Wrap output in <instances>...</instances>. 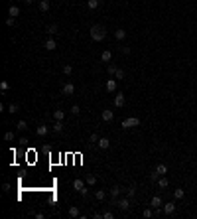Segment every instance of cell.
Returning a JSON list of instances; mask_svg holds the SVG:
<instances>
[{"mask_svg": "<svg viewBox=\"0 0 197 219\" xmlns=\"http://www.w3.org/2000/svg\"><path fill=\"white\" fill-rule=\"evenodd\" d=\"M142 215H144V217H152V215H154V211H152V209H144V213H142Z\"/></svg>", "mask_w": 197, "mask_h": 219, "instance_id": "cell-37", "label": "cell"}, {"mask_svg": "<svg viewBox=\"0 0 197 219\" xmlns=\"http://www.w3.org/2000/svg\"><path fill=\"white\" fill-rule=\"evenodd\" d=\"M73 188H75L77 192H83V190H85V184H83V180H75V182H73Z\"/></svg>", "mask_w": 197, "mask_h": 219, "instance_id": "cell-16", "label": "cell"}, {"mask_svg": "<svg viewBox=\"0 0 197 219\" xmlns=\"http://www.w3.org/2000/svg\"><path fill=\"white\" fill-rule=\"evenodd\" d=\"M49 6H51V4H49V0H39V10H41V12H47Z\"/></svg>", "mask_w": 197, "mask_h": 219, "instance_id": "cell-15", "label": "cell"}, {"mask_svg": "<svg viewBox=\"0 0 197 219\" xmlns=\"http://www.w3.org/2000/svg\"><path fill=\"white\" fill-rule=\"evenodd\" d=\"M57 24H49V26H47V34H57Z\"/></svg>", "mask_w": 197, "mask_h": 219, "instance_id": "cell-29", "label": "cell"}, {"mask_svg": "<svg viewBox=\"0 0 197 219\" xmlns=\"http://www.w3.org/2000/svg\"><path fill=\"white\" fill-rule=\"evenodd\" d=\"M103 217H105V219H112V217H114V213H111V211H105V213H103Z\"/></svg>", "mask_w": 197, "mask_h": 219, "instance_id": "cell-39", "label": "cell"}, {"mask_svg": "<svg viewBox=\"0 0 197 219\" xmlns=\"http://www.w3.org/2000/svg\"><path fill=\"white\" fill-rule=\"evenodd\" d=\"M44 47H46L47 52H53V49L57 47V42L53 40V38H49V40H46V44H44Z\"/></svg>", "mask_w": 197, "mask_h": 219, "instance_id": "cell-7", "label": "cell"}, {"mask_svg": "<svg viewBox=\"0 0 197 219\" xmlns=\"http://www.w3.org/2000/svg\"><path fill=\"white\" fill-rule=\"evenodd\" d=\"M140 125V119L138 117H128L126 120H122V128H132V126Z\"/></svg>", "mask_w": 197, "mask_h": 219, "instance_id": "cell-2", "label": "cell"}, {"mask_svg": "<svg viewBox=\"0 0 197 219\" xmlns=\"http://www.w3.org/2000/svg\"><path fill=\"white\" fill-rule=\"evenodd\" d=\"M106 38V30L103 26H98V24H95V26H91V40L95 42H103Z\"/></svg>", "mask_w": 197, "mask_h": 219, "instance_id": "cell-1", "label": "cell"}, {"mask_svg": "<svg viewBox=\"0 0 197 219\" xmlns=\"http://www.w3.org/2000/svg\"><path fill=\"white\" fill-rule=\"evenodd\" d=\"M162 209H164L166 215H171V213L176 211V203H173V201H168V203H164V205H162Z\"/></svg>", "mask_w": 197, "mask_h": 219, "instance_id": "cell-5", "label": "cell"}, {"mask_svg": "<svg viewBox=\"0 0 197 219\" xmlns=\"http://www.w3.org/2000/svg\"><path fill=\"white\" fill-rule=\"evenodd\" d=\"M156 172H158V174H160V176H164V174H166V172H168V168H166V166H164V164H158V166H156Z\"/></svg>", "mask_w": 197, "mask_h": 219, "instance_id": "cell-26", "label": "cell"}, {"mask_svg": "<svg viewBox=\"0 0 197 219\" xmlns=\"http://www.w3.org/2000/svg\"><path fill=\"white\" fill-rule=\"evenodd\" d=\"M4 138H6V140H14V132H6V134H4Z\"/></svg>", "mask_w": 197, "mask_h": 219, "instance_id": "cell-41", "label": "cell"}, {"mask_svg": "<svg viewBox=\"0 0 197 219\" xmlns=\"http://www.w3.org/2000/svg\"><path fill=\"white\" fill-rule=\"evenodd\" d=\"M98 2L101 0H87V6L91 8V10H95V8H98Z\"/></svg>", "mask_w": 197, "mask_h": 219, "instance_id": "cell-25", "label": "cell"}, {"mask_svg": "<svg viewBox=\"0 0 197 219\" xmlns=\"http://www.w3.org/2000/svg\"><path fill=\"white\" fill-rule=\"evenodd\" d=\"M73 93H75V85H73V83H65L63 89H61V95L69 97V95H73Z\"/></svg>", "mask_w": 197, "mask_h": 219, "instance_id": "cell-3", "label": "cell"}, {"mask_svg": "<svg viewBox=\"0 0 197 219\" xmlns=\"http://www.w3.org/2000/svg\"><path fill=\"white\" fill-rule=\"evenodd\" d=\"M24 2H26V4H32V2H36V0H24Z\"/></svg>", "mask_w": 197, "mask_h": 219, "instance_id": "cell-42", "label": "cell"}, {"mask_svg": "<svg viewBox=\"0 0 197 219\" xmlns=\"http://www.w3.org/2000/svg\"><path fill=\"white\" fill-rule=\"evenodd\" d=\"M150 180H152V182H158V180H160V174H158V172H154V174L150 176Z\"/></svg>", "mask_w": 197, "mask_h": 219, "instance_id": "cell-38", "label": "cell"}, {"mask_svg": "<svg viewBox=\"0 0 197 219\" xmlns=\"http://www.w3.org/2000/svg\"><path fill=\"white\" fill-rule=\"evenodd\" d=\"M101 59L105 61V63H108V61L112 59V52H111V49H105V52L101 53Z\"/></svg>", "mask_w": 197, "mask_h": 219, "instance_id": "cell-10", "label": "cell"}, {"mask_svg": "<svg viewBox=\"0 0 197 219\" xmlns=\"http://www.w3.org/2000/svg\"><path fill=\"white\" fill-rule=\"evenodd\" d=\"M85 182L89 184V186H95V184H97V176H93V174H89V176L85 178Z\"/></svg>", "mask_w": 197, "mask_h": 219, "instance_id": "cell-22", "label": "cell"}, {"mask_svg": "<svg viewBox=\"0 0 197 219\" xmlns=\"http://www.w3.org/2000/svg\"><path fill=\"white\" fill-rule=\"evenodd\" d=\"M114 38H116V40H124V38H126V32L120 28V30H116V32H114Z\"/></svg>", "mask_w": 197, "mask_h": 219, "instance_id": "cell-21", "label": "cell"}, {"mask_svg": "<svg viewBox=\"0 0 197 219\" xmlns=\"http://www.w3.org/2000/svg\"><path fill=\"white\" fill-rule=\"evenodd\" d=\"M18 14H20V8L18 6H14V4H12V6L8 8V16H10V18H16Z\"/></svg>", "mask_w": 197, "mask_h": 219, "instance_id": "cell-14", "label": "cell"}, {"mask_svg": "<svg viewBox=\"0 0 197 219\" xmlns=\"http://www.w3.org/2000/svg\"><path fill=\"white\" fill-rule=\"evenodd\" d=\"M97 146H98V148H101V150H106V148L111 146V140H108V138H98Z\"/></svg>", "mask_w": 197, "mask_h": 219, "instance_id": "cell-9", "label": "cell"}, {"mask_svg": "<svg viewBox=\"0 0 197 219\" xmlns=\"http://www.w3.org/2000/svg\"><path fill=\"white\" fill-rule=\"evenodd\" d=\"M63 130V122L61 120H55V125H53V132H61Z\"/></svg>", "mask_w": 197, "mask_h": 219, "instance_id": "cell-23", "label": "cell"}, {"mask_svg": "<svg viewBox=\"0 0 197 219\" xmlns=\"http://www.w3.org/2000/svg\"><path fill=\"white\" fill-rule=\"evenodd\" d=\"M106 91H108V93H114V91H116V79H106Z\"/></svg>", "mask_w": 197, "mask_h": 219, "instance_id": "cell-8", "label": "cell"}, {"mask_svg": "<svg viewBox=\"0 0 197 219\" xmlns=\"http://www.w3.org/2000/svg\"><path fill=\"white\" fill-rule=\"evenodd\" d=\"M16 126H18V130H26V128H28L26 120H18V125H16Z\"/></svg>", "mask_w": 197, "mask_h": 219, "instance_id": "cell-33", "label": "cell"}, {"mask_svg": "<svg viewBox=\"0 0 197 219\" xmlns=\"http://www.w3.org/2000/svg\"><path fill=\"white\" fill-rule=\"evenodd\" d=\"M18 109H20V107L18 105H16V103H10V105H8V111H10V113H18Z\"/></svg>", "mask_w": 197, "mask_h": 219, "instance_id": "cell-30", "label": "cell"}, {"mask_svg": "<svg viewBox=\"0 0 197 219\" xmlns=\"http://www.w3.org/2000/svg\"><path fill=\"white\" fill-rule=\"evenodd\" d=\"M120 193H122V190H120L118 186H112V188H111V195H112V199H118V198H120Z\"/></svg>", "mask_w": 197, "mask_h": 219, "instance_id": "cell-11", "label": "cell"}, {"mask_svg": "<svg viewBox=\"0 0 197 219\" xmlns=\"http://www.w3.org/2000/svg\"><path fill=\"white\" fill-rule=\"evenodd\" d=\"M158 186H160V188H168V186H170V182H168V178H164V176H162V178L158 180Z\"/></svg>", "mask_w": 197, "mask_h": 219, "instance_id": "cell-24", "label": "cell"}, {"mask_svg": "<svg viewBox=\"0 0 197 219\" xmlns=\"http://www.w3.org/2000/svg\"><path fill=\"white\" fill-rule=\"evenodd\" d=\"M71 73H73V65L65 63V65H63V75H71Z\"/></svg>", "mask_w": 197, "mask_h": 219, "instance_id": "cell-27", "label": "cell"}, {"mask_svg": "<svg viewBox=\"0 0 197 219\" xmlns=\"http://www.w3.org/2000/svg\"><path fill=\"white\" fill-rule=\"evenodd\" d=\"M173 198H176V199H183L185 198V192L181 190V188H177V190H173Z\"/></svg>", "mask_w": 197, "mask_h": 219, "instance_id": "cell-17", "label": "cell"}, {"mask_svg": "<svg viewBox=\"0 0 197 219\" xmlns=\"http://www.w3.org/2000/svg\"><path fill=\"white\" fill-rule=\"evenodd\" d=\"M124 192H126V198H134V195H136V188H134V186H130V188H126V190H124Z\"/></svg>", "mask_w": 197, "mask_h": 219, "instance_id": "cell-18", "label": "cell"}, {"mask_svg": "<svg viewBox=\"0 0 197 219\" xmlns=\"http://www.w3.org/2000/svg\"><path fill=\"white\" fill-rule=\"evenodd\" d=\"M47 130H49V128H47L46 125H41V126H38V130H36V132H38V136H46Z\"/></svg>", "mask_w": 197, "mask_h": 219, "instance_id": "cell-19", "label": "cell"}, {"mask_svg": "<svg viewBox=\"0 0 197 219\" xmlns=\"http://www.w3.org/2000/svg\"><path fill=\"white\" fill-rule=\"evenodd\" d=\"M95 198H97L98 201H103V199L106 198V192L105 190H97V192H95Z\"/></svg>", "mask_w": 197, "mask_h": 219, "instance_id": "cell-20", "label": "cell"}, {"mask_svg": "<svg viewBox=\"0 0 197 219\" xmlns=\"http://www.w3.org/2000/svg\"><path fill=\"white\" fill-rule=\"evenodd\" d=\"M69 215H71V217H79V209H77V205H75V207H69Z\"/></svg>", "mask_w": 197, "mask_h": 219, "instance_id": "cell-32", "label": "cell"}, {"mask_svg": "<svg viewBox=\"0 0 197 219\" xmlns=\"http://www.w3.org/2000/svg\"><path fill=\"white\" fill-rule=\"evenodd\" d=\"M101 119L105 120V122H111V120L114 119V113H112V111H108V109H106V111H103V113H101Z\"/></svg>", "mask_w": 197, "mask_h": 219, "instance_id": "cell-6", "label": "cell"}, {"mask_svg": "<svg viewBox=\"0 0 197 219\" xmlns=\"http://www.w3.org/2000/svg\"><path fill=\"white\" fill-rule=\"evenodd\" d=\"M106 71H108V75H116L118 67H116V65H108V67H106Z\"/></svg>", "mask_w": 197, "mask_h": 219, "instance_id": "cell-31", "label": "cell"}, {"mask_svg": "<svg viewBox=\"0 0 197 219\" xmlns=\"http://www.w3.org/2000/svg\"><path fill=\"white\" fill-rule=\"evenodd\" d=\"M0 89H2V93H4V91H8V89H10L8 81H2V83H0Z\"/></svg>", "mask_w": 197, "mask_h": 219, "instance_id": "cell-34", "label": "cell"}, {"mask_svg": "<svg viewBox=\"0 0 197 219\" xmlns=\"http://www.w3.org/2000/svg\"><path fill=\"white\" fill-rule=\"evenodd\" d=\"M71 113H73V115H79V113H81V109H79L77 105H73V107H71Z\"/></svg>", "mask_w": 197, "mask_h": 219, "instance_id": "cell-36", "label": "cell"}, {"mask_svg": "<svg viewBox=\"0 0 197 219\" xmlns=\"http://www.w3.org/2000/svg\"><path fill=\"white\" fill-rule=\"evenodd\" d=\"M114 77H116V79H122V77H124V71H122V69H118V71H116V75H114Z\"/></svg>", "mask_w": 197, "mask_h": 219, "instance_id": "cell-40", "label": "cell"}, {"mask_svg": "<svg viewBox=\"0 0 197 219\" xmlns=\"http://www.w3.org/2000/svg\"><path fill=\"white\" fill-rule=\"evenodd\" d=\"M63 117H65L63 111H55V113H53V119H55V120H63Z\"/></svg>", "mask_w": 197, "mask_h": 219, "instance_id": "cell-28", "label": "cell"}, {"mask_svg": "<svg viewBox=\"0 0 197 219\" xmlns=\"http://www.w3.org/2000/svg\"><path fill=\"white\" fill-rule=\"evenodd\" d=\"M89 142H95V144H97V142H98V134L93 132V134H91V138H89Z\"/></svg>", "mask_w": 197, "mask_h": 219, "instance_id": "cell-35", "label": "cell"}, {"mask_svg": "<svg viewBox=\"0 0 197 219\" xmlns=\"http://www.w3.org/2000/svg\"><path fill=\"white\" fill-rule=\"evenodd\" d=\"M150 205L152 207H162V205H164V203H162V198H160V195H154L152 201H150Z\"/></svg>", "mask_w": 197, "mask_h": 219, "instance_id": "cell-12", "label": "cell"}, {"mask_svg": "<svg viewBox=\"0 0 197 219\" xmlns=\"http://www.w3.org/2000/svg\"><path fill=\"white\" fill-rule=\"evenodd\" d=\"M116 205L120 207V209H128V207H130V198H118Z\"/></svg>", "mask_w": 197, "mask_h": 219, "instance_id": "cell-4", "label": "cell"}, {"mask_svg": "<svg viewBox=\"0 0 197 219\" xmlns=\"http://www.w3.org/2000/svg\"><path fill=\"white\" fill-rule=\"evenodd\" d=\"M124 95H122V93H118L116 95V97H114V107H122V105H124Z\"/></svg>", "mask_w": 197, "mask_h": 219, "instance_id": "cell-13", "label": "cell"}]
</instances>
